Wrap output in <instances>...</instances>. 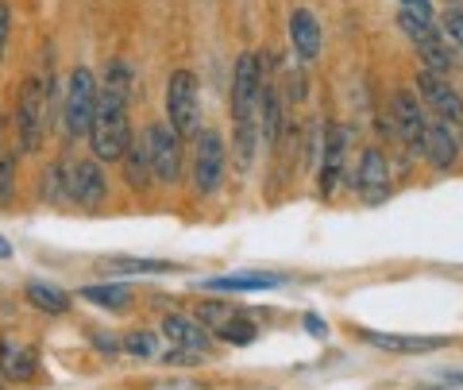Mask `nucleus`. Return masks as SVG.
I'll use <instances>...</instances> for the list:
<instances>
[{"label":"nucleus","instance_id":"obj_1","mask_svg":"<svg viewBox=\"0 0 463 390\" xmlns=\"http://www.w3.org/2000/svg\"><path fill=\"white\" fill-rule=\"evenodd\" d=\"M90 147L97 163H120L124 151L132 147V120H128V100L116 93H100L97 90V117L90 128Z\"/></svg>","mask_w":463,"mask_h":390},{"label":"nucleus","instance_id":"obj_2","mask_svg":"<svg viewBox=\"0 0 463 390\" xmlns=\"http://www.w3.org/2000/svg\"><path fill=\"white\" fill-rule=\"evenodd\" d=\"M51 128V81L39 74L24 78L20 100H16V139L24 155H35L43 147V136Z\"/></svg>","mask_w":463,"mask_h":390},{"label":"nucleus","instance_id":"obj_3","mask_svg":"<svg viewBox=\"0 0 463 390\" xmlns=\"http://www.w3.org/2000/svg\"><path fill=\"white\" fill-rule=\"evenodd\" d=\"M166 124L182 139L201 136V85L190 70H174L166 78Z\"/></svg>","mask_w":463,"mask_h":390},{"label":"nucleus","instance_id":"obj_4","mask_svg":"<svg viewBox=\"0 0 463 390\" xmlns=\"http://www.w3.org/2000/svg\"><path fill=\"white\" fill-rule=\"evenodd\" d=\"M263 81H267V59L259 51H243L236 59V66H232V97H228L232 124H236V120H255Z\"/></svg>","mask_w":463,"mask_h":390},{"label":"nucleus","instance_id":"obj_5","mask_svg":"<svg viewBox=\"0 0 463 390\" xmlns=\"http://www.w3.org/2000/svg\"><path fill=\"white\" fill-rule=\"evenodd\" d=\"M62 124L70 139H85L97 117V78L90 66H78L66 78V93H62Z\"/></svg>","mask_w":463,"mask_h":390},{"label":"nucleus","instance_id":"obj_6","mask_svg":"<svg viewBox=\"0 0 463 390\" xmlns=\"http://www.w3.org/2000/svg\"><path fill=\"white\" fill-rule=\"evenodd\" d=\"M224 170H228V143L216 128H201L197 136V151H194V194L197 197H213L224 185Z\"/></svg>","mask_w":463,"mask_h":390},{"label":"nucleus","instance_id":"obj_7","mask_svg":"<svg viewBox=\"0 0 463 390\" xmlns=\"http://www.w3.org/2000/svg\"><path fill=\"white\" fill-rule=\"evenodd\" d=\"M143 139H147V155H151V175H155V182L174 185V182L182 178V166H185V147H182L185 139L174 132L166 120L147 124Z\"/></svg>","mask_w":463,"mask_h":390},{"label":"nucleus","instance_id":"obj_8","mask_svg":"<svg viewBox=\"0 0 463 390\" xmlns=\"http://www.w3.org/2000/svg\"><path fill=\"white\" fill-rule=\"evenodd\" d=\"M386 128H390V132H394L413 155H421V139H425V128H429V112H425V105H421V97H417L413 90H398L394 97H390Z\"/></svg>","mask_w":463,"mask_h":390},{"label":"nucleus","instance_id":"obj_9","mask_svg":"<svg viewBox=\"0 0 463 390\" xmlns=\"http://www.w3.org/2000/svg\"><path fill=\"white\" fill-rule=\"evenodd\" d=\"M66 194L70 205L97 213L109 201V178L97 158H81V163H66Z\"/></svg>","mask_w":463,"mask_h":390},{"label":"nucleus","instance_id":"obj_10","mask_svg":"<svg viewBox=\"0 0 463 390\" xmlns=\"http://www.w3.org/2000/svg\"><path fill=\"white\" fill-rule=\"evenodd\" d=\"M347 143H352V128L347 124H328L325 139H321V166H317V190L321 197H332L340 190L344 166H347Z\"/></svg>","mask_w":463,"mask_h":390},{"label":"nucleus","instance_id":"obj_11","mask_svg":"<svg viewBox=\"0 0 463 390\" xmlns=\"http://www.w3.org/2000/svg\"><path fill=\"white\" fill-rule=\"evenodd\" d=\"M413 93H421V105L437 112L440 124H448L456 136L463 132V97L452 90V85H448V78L421 70V74H417V90Z\"/></svg>","mask_w":463,"mask_h":390},{"label":"nucleus","instance_id":"obj_12","mask_svg":"<svg viewBox=\"0 0 463 390\" xmlns=\"http://www.w3.org/2000/svg\"><path fill=\"white\" fill-rule=\"evenodd\" d=\"M352 190L359 194L364 205H383V201L390 197V158L383 155V147H367L364 155H359Z\"/></svg>","mask_w":463,"mask_h":390},{"label":"nucleus","instance_id":"obj_13","mask_svg":"<svg viewBox=\"0 0 463 390\" xmlns=\"http://www.w3.org/2000/svg\"><path fill=\"white\" fill-rule=\"evenodd\" d=\"M158 337H163L170 348H178V352H209V344H213V332L197 321V317H185V313H166L163 317V325H158Z\"/></svg>","mask_w":463,"mask_h":390},{"label":"nucleus","instance_id":"obj_14","mask_svg":"<svg viewBox=\"0 0 463 390\" xmlns=\"http://www.w3.org/2000/svg\"><path fill=\"white\" fill-rule=\"evenodd\" d=\"M289 47H294V54L306 66L321 59L325 27H321V20H317L309 8H294V12H289Z\"/></svg>","mask_w":463,"mask_h":390},{"label":"nucleus","instance_id":"obj_15","mask_svg":"<svg viewBox=\"0 0 463 390\" xmlns=\"http://www.w3.org/2000/svg\"><path fill=\"white\" fill-rule=\"evenodd\" d=\"M421 155H425V163L432 170H440V175H444V170H452L459 163V136L448 124L429 120L425 139H421Z\"/></svg>","mask_w":463,"mask_h":390},{"label":"nucleus","instance_id":"obj_16","mask_svg":"<svg viewBox=\"0 0 463 390\" xmlns=\"http://www.w3.org/2000/svg\"><path fill=\"white\" fill-rule=\"evenodd\" d=\"M39 371V356L32 344H24L16 337H0V379L8 383H27Z\"/></svg>","mask_w":463,"mask_h":390},{"label":"nucleus","instance_id":"obj_17","mask_svg":"<svg viewBox=\"0 0 463 390\" xmlns=\"http://www.w3.org/2000/svg\"><path fill=\"white\" fill-rule=\"evenodd\" d=\"M367 344H374V348L383 352H398V356H421V352H437L448 344V337H402V332H371L364 328L359 332Z\"/></svg>","mask_w":463,"mask_h":390},{"label":"nucleus","instance_id":"obj_18","mask_svg":"<svg viewBox=\"0 0 463 390\" xmlns=\"http://www.w3.org/2000/svg\"><path fill=\"white\" fill-rule=\"evenodd\" d=\"M120 166H124V182H128V190H132V194H147L151 190L155 175H151V155H147V139H143V136L132 139V147L124 151Z\"/></svg>","mask_w":463,"mask_h":390},{"label":"nucleus","instance_id":"obj_19","mask_svg":"<svg viewBox=\"0 0 463 390\" xmlns=\"http://www.w3.org/2000/svg\"><path fill=\"white\" fill-rule=\"evenodd\" d=\"M413 47H417V54H421V62H425L429 74L448 78L456 70V51H452V43H448L440 32H429L425 39H417Z\"/></svg>","mask_w":463,"mask_h":390},{"label":"nucleus","instance_id":"obj_20","mask_svg":"<svg viewBox=\"0 0 463 390\" xmlns=\"http://www.w3.org/2000/svg\"><path fill=\"white\" fill-rule=\"evenodd\" d=\"M282 274H221V279H201L205 290H228V294H255V290H274L282 286Z\"/></svg>","mask_w":463,"mask_h":390},{"label":"nucleus","instance_id":"obj_21","mask_svg":"<svg viewBox=\"0 0 463 390\" xmlns=\"http://www.w3.org/2000/svg\"><path fill=\"white\" fill-rule=\"evenodd\" d=\"M78 294H81L85 301H93V306L109 309V313H128V309H132V301H136L132 286H124V282H97V286H81Z\"/></svg>","mask_w":463,"mask_h":390},{"label":"nucleus","instance_id":"obj_22","mask_svg":"<svg viewBox=\"0 0 463 390\" xmlns=\"http://www.w3.org/2000/svg\"><path fill=\"white\" fill-rule=\"evenodd\" d=\"M27 301L39 309V313H51V317H62L70 313V306H74V298H70L66 290H58V286L51 282H27Z\"/></svg>","mask_w":463,"mask_h":390},{"label":"nucleus","instance_id":"obj_23","mask_svg":"<svg viewBox=\"0 0 463 390\" xmlns=\"http://www.w3.org/2000/svg\"><path fill=\"white\" fill-rule=\"evenodd\" d=\"M39 197L47 201V205H70V194H66V163H54V166L43 170Z\"/></svg>","mask_w":463,"mask_h":390},{"label":"nucleus","instance_id":"obj_24","mask_svg":"<svg viewBox=\"0 0 463 390\" xmlns=\"http://www.w3.org/2000/svg\"><path fill=\"white\" fill-rule=\"evenodd\" d=\"M255 151H259V124L255 120H236V147H232L236 166L248 170L255 163Z\"/></svg>","mask_w":463,"mask_h":390},{"label":"nucleus","instance_id":"obj_25","mask_svg":"<svg viewBox=\"0 0 463 390\" xmlns=\"http://www.w3.org/2000/svg\"><path fill=\"white\" fill-rule=\"evenodd\" d=\"M100 267L112 274H166V271H174V263H163V259H105Z\"/></svg>","mask_w":463,"mask_h":390},{"label":"nucleus","instance_id":"obj_26","mask_svg":"<svg viewBox=\"0 0 463 390\" xmlns=\"http://www.w3.org/2000/svg\"><path fill=\"white\" fill-rule=\"evenodd\" d=\"M216 337H221L224 344H236V348H248V344L259 337V325L251 321L248 313H236L221 332H216Z\"/></svg>","mask_w":463,"mask_h":390},{"label":"nucleus","instance_id":"obj_27","mask_svg":"<svg viewBox=\"0 0 463 390\" xmlns=\"http://www.w3.org/2000/svg\"><path fill=\"white\" fill-rule=\"evenodd\" d=\"M236 313H240V306H228V301H201V306H197V321L216 337V332H221Z\"/></svg>","mask_w":463,"mask_h":390},{"label":"nucleus","instance_id":"obj_28","mask_svg":"<svg viewBox=\"0 0 463 390\" xmlns=\"http://www.w3.org/2000/svg\"><path fill=\"white\" fill-rule=\"evenodd\" d=\"M120 348L128 356H136V359H155L158 356V337L147 328H136V332H128V337L120 340Z\"/></svg>","mask_w":463,"mask_h":390},{"label":"nucleus","instance_id":"obj_29","mask_svg":"<svg viewBox=\"0 0 463 390\" xmlns=\"http://www.w3.org/2000/svg\"><path fill=\"white\" fill-rule=\"evenodd\" d=\"M398 27L405 32V39L410 43H417V39H425L429 32H437V27H432V20H425V16H417V12H398Z\"/></svg>","mask_w":463,"mask_h":390},{"label":"nucleus","instance_id":"obj_30","mask_svg":"<svg viewBox=\"0 0 463 390\" xmlns=\"http://www.w3.org/2000/svg\"><path fill=\"white\" fill-rule=\"evenodd\" d=\"M16 190V151H0V205Z\"/></svg>","mask_w":463,"mask_h":390},{"label":"nucleus","instance_id":"obj_31","mask_svg":"<svg viewBox=\"0 0 463 390\" xmlns=\"http://www.w3.org/2000/svg\"><path fill=\"white\" fill-rule=\"evenodd\" d=\"M440 35L452 43V47L463 51V12L459 8H448L444 12V20H440Z\"/></svg>","mask_w":463,"mask_h":390},{"label":"nucleus","instance_id":"obj_32","mask_svg":"<svg viewBox=\"0 0 463 390\" xmlns=\"http://www.w3.org/2000/svg\"><path fill=\"white\" fill-rule=\"evenodd\" d=\"M8 35H12V8H8V0H0V59H5Z\"/></svg>","mask_w":463,"mask_h":390},{"label":"nucleus","instance_id":"obj_33","mask_svg":"<svg viewBox=\"0 0 463 390\" xmlns=\"http://www.w3.org/2000/svg\"><path fill=\"white\" fill-rule=\"evenodd\" d=\"M90 337H93V348H100V352H120V340H116L112 337V332H90Z\"/></svg>","mask_w":463,"mask_h":390},{"label":"nucleus","instance_id":"obj_34","mask_svg":"<svg viewBox=\"0 0 463 390\" xmlns=\"http://www.w3.org/2000/svg\"><path fill=\"white\" fill-rule=\"evenodd\" d=\"M402 5H405V12H417V16L432 20V5H429V0H402Z\"/></svg>","mask_w":463,"mask_h":390},{"label":"nucleus","instance_id":"obj_35","mask_svg":"<svg viewBox=\"0 0 463 390\" xmlns=\"http://www.w3.org/2000/svg\"><path fill=\"white\" fill-rule=\"evenodd\" d=\"M306 328L313 332V337H325V332H328V325L321 321V317H306Z\"/></svg>","mask_w":463,"mask_h":390},{"label":"nucleus","instance_id":"obj_36","mask_svg":"<svg viewBox=\"0 0 463 390\" xmlns=\"http://www.w3.org/2000/svg\"><path fill=\"white\" fill-rule=\"evenodd\" d=\"M158 390H205L201 383H158Z\"/></svg>","mask_w":463,"mask_h":390},{"label":"nucleus","instance_id":"obj_37","mask_svg":"<svg viewBox=\"0 0 463 390\" xmlns=\"http://www.w3.org/2000/svg\"><path fill=\"white\" fill-rule=\"evenodd\" d=\"M8 255H12V243H8L5 236H0V259H8Z\"/></svg>","mask_w":463,"mask_h":390},{"label":"nucleus","instance_id":"obj_38","mask_svg":"<svg viewBox=\"0 0 463 390\" xmlns=\"http://www.w3.org/2000/svg\"><path fill=\"white\" fill-rule=\"evenodd\" d=\"M0 390H5V379H0Z\"/></svg>","mask_w":463,"mask_h":390}]
</instances>
